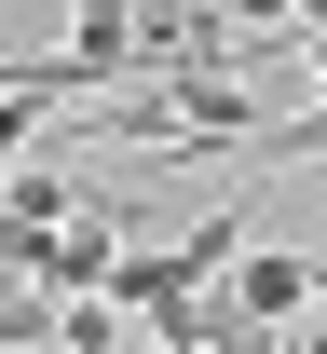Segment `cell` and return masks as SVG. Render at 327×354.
I'll list each match as a JSON object with an SVG mask.
<instances>
[{
  "label": "cell",
  "instance_id": "obj_5",
  "mask_svg": "<svg viewBox=\"0 0 327 354\" xmlns=\"http://www.w3.org/2000/svg\"><path fill=\"white\" fill-rule=\"evenodd\" d=\"M286 354H327V327H314V313H300V327H286Z\"/></svg>",
  "mask_w": 327,
  "mask_h": 354
},
{
  "label": "cell",
  "instance_id": "obj_3",
  "mask_svg": "<svg viewBox=\"0 0 327 354\" xmlns=\"http://www.w3.org/2000/svg\"><path fill=\"white\" fill-rule=\"evenodd\" d=\"M82 205H95V191H68L55 164H0V218H28V232H68Z\"/></svg>",
  "mask_w": 327,
  "mask_h": 354
},
{
  "label": "cell",
  "instance_id": "obj_6",
  "mask_svg": "<svg viewBox=\"0 0 327 354\" xmlns=\"http://www.w3.org/2000/svg\"><path fill=\"white\" fill-rule=\"evenodd\" d=\"M137 354H205V341H178V327H150V341H137Z\"/></svg>",
  "mask_w": 327,
  "mask_h": 354
},
{
  "label": "cell",
  "instance_id": "obj_2",
  "mask_svg": "<svg viewBox=\"0 0 327 354\" xmlns=\"http://www.w3.org/2000/svg\"><path fill=\"white\" fill-rule=\"evenodd\" d=\"M68 68H82V95H109L123 68H137V0H68Z\"/></svg>",
  "mask_w": 327,
  "mask_h": 354
},
{
  "label": "cell",
  "instance_id": "obj_1",
  "mask_svg": "<svg viewBox=\"0 0 327 354\" xmlns=\"http://www.w3.org/2000/svg\"><path fill=\"white\" fill-rule=\"evenodd\" d=\"M314 286H327V245H273V259H232V272H218V300H232L245 327H273V341L314 313Z\"/></svg>",
  "mask_w": 327,
  "mask_h": 354
},
{
  "label": "cell",
  "instance_id": "obj_4",
  "mask_svg": "<svg viewBox=\"0 0 327 354\" xmlns=\"http://www.w3.org/2000/svg\"><path fill=\"white\" fill-rule=\"evenodd\" d=\"M232 28H300V0H218Z\"/></svg>",
  "mask_w": 327,
  "mask_h": 354
}]
</instances>
